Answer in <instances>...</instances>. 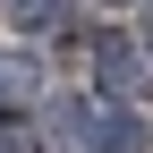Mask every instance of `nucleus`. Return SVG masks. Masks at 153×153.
Listing matches in <instances>:
<instances>
[{"instance_id":"obj_1","label":"nucleus","mask_w":153,"mask_h":153,"mask_svg":"<svg viewBox=\"0 0 153 153\" xmlns=\"http://www.w3.org/2000/svg\"><path fill=\"white\" fill-rule=\"evenodd\" d=\"M85 60H94V85H102L111 102H136V94L153 85V68H145V51L128 43L119 26H102V34H94V43H85Z\"/></svg>"},{"instance_id":"obj_2","label":"nucleus","mask_w":153,"mask_h":153,"mask_svg":"<svg viewBox=\"0 0 153 153\" xmlns=\"http://www.w3.org/2000/svg\"><path fill=\"white\" fill-rule=\"evenodd\" d=\"M145 119L136 111H102V119H76V153H145Z\"/></svg>"},{"instance_id":"obj_3","label":"nucleus","mask_w":153,"mask_h":153,"mask_svg":"<svg viewBox=\"0 0 153 153\" xmlns=\"http://www.w3.org/2000/svg\"><path fill=\"white\" fill-rule=\"evenodd\" d=\"M0 9H9V26L43 34V26H60V9H68V0H0Z\"/></svg>"},{"instance_id":"obj_4","label":"nucleus","mask_w":153,"mask_h":153,"mask_svg":"<svg viewBox=\"0 0 153 153\" xmlns=\"http://www.w3.org/2000/svg\"><path fill=\"white\" fill-rule=\"evenodd\" d=\"M0 94H17V102L34 94V60H26V51H9V60H0Z\"/></svg>"},{"instance_id":"obj_5","label":"nucleus","mask_w":153,"mask_h":153,"mask_svg":"<svg viewBox=\"0 0 153 153\" xmlns=\"http://www.w3.org/2000/svg\"><path fill=\"white\" fill-rule=\"evenodd\" d=\"M0 153H34V128L26 119H0Z\"/></svg>"},{"instance_id":"obj_6","label":"nucleus","mask_w":153,"mask_h":153,"mask_svg":"<svg viewBox=\"0 0 153 153\" xmlns=\"http://www.w3.org/2000/svg\"><path fill=\"white\" fill-rule=\"evenodd\" d=\"M136 51H145V68H153V26H145V43H136Z\"/></svg>"},{"instance_id":"obj_7","label":"nucleus","mask_w":153,"mask_h":153,"mask_svg":"<svg viewBox=\"0 0 153 153\" xmlns=\"http://www.w3.org/2000/svg\"><path fill=\"white\" fill-rule=\"evenodd\" d=\"M111 9H119V0H111Z\"/></svg>"}]
</instances>
